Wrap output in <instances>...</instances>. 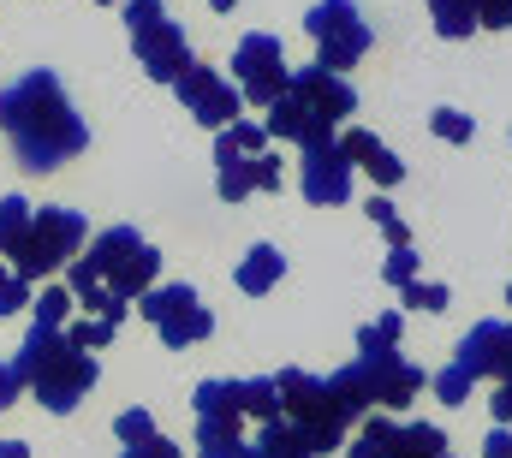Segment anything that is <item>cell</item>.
<instances>
[{
    "label": "cell",
    "mask_w": 512,
    "mask_h": 458,
    "mask_svg": "<svg viewBox=\"0 0 512 458\" xmlns=\"http://www.w3.org/2000/svg\"><path fill=\"white\" fill-rule=\"evenodd\" d=\"M0 131L12 143V155L30 167V173H54L60 161L84 155L90 149V125L72 108L66 84L54 72H24L0 90Z\"/></svg>",
    "instance_id": "cell-1"
},
{
    "label": "cell",
    "mask_w": 512,
    "mask_h": 458,
    "mask_svg": "<svg viewBox=\"0 0 512 458\" xmlns=\"http://www.w3.org/2000/svg\"><path fill=\"white\" fill-rule=\"evenodd\" d=\"M12 375H18V387H30L54 417H66L90 387H96V357L90 351H78V345L66 340V328H30L24 334V345H18V357L6 363Z\"/></svg>",
    "instance_id": "cell-2"
},
{
    "label": "cell",
    "mask_w": 512,
    "mask_h": 458,
    "mask_svg": "<svg viewBox=\"0 0 512 458\" xmlns=\"http://www.w3.org/2000/svg\"><path fill=\"white\" fill-rule=\"evenodd\" d=\"M78 262H84V274H90L96 286H108L120 304L143 298V292L155 286V274H161V250H155V244H149L137 227L96 232V238L78 250Z\"/></svg>",
    "instance_id": "cell-3"
},
{
    "label": "cell",
    "mask_w": 512,
    "mask_h": 458,
    "mask_svg": "<svg viewBox=\"0 0 512 458\" xmlns=\"http://www.w3.org/2000/svg\"><path fill=\"white\" fill-rule=\"evenodd\" d=\"M280 387V417L304 435V453H340L346 447V417L334 411V393H328V375H304V369H280L274 375Z\"/></svg>",
    "instance_id": "cell-4"
},
{
    "label": "cell",
    "mask_w": 512,
    "mask_h": 458,
    "mask_svg": "<svg viewBox=\"0 0 512 458\" xmlns=\"http://www.w3.org/2000/svg\"><path fill=\"white\" fill-rule=\"evenodd\" d=\"M84 244H90V221H84L78 209L54 203V209H36V215H30V232H24V244L12 250L6 268H12L18 280H42V274H60Z\"/></svg>",
    "instance_id": "cell-5"
},
{
    "label": "cell",
    "mask_w": 512,
    "mask_h": 458,
    "mask_svg": "<svg viewBox=\"0 0 512 458\" xmlns=\"http://www.w3.org/2000/svg\"><path fill=\"white\" fill-rule=\"evenodd\" d=\"M126 30H131V54L143 60V72H149L155 84H179V72L197 66V60H191V42H185V30H179V18H173L161 0H126Z\"/></svg>",
    "instance_id": "cell-6"
},
{
    "label": "cell",
    "mask_w": 512,
    "mask_h": 458,
    "mask_svg": "<svg viewBox=\"0 0 512 458\" xmlns=\"http://www.w3.org/2000/svg\"><path fill=\"white\" fill-rule=\"evenodd\" d=\"M304 30L316 42V66L322 72H340L346 78V66H358L370 54V24H364L358 0H316L304 12Z\"/></svg>",
    "instance_id": "cell-7"
},
{
    "label": "cell",
    "mask_w": 512,
    "mask_h": 458,
    "mask_svg": "<svg viewBox=\"0 0 512 458\" xmlns=\"http://www.w3.org/2000/svg\"><path fill=\"white\" fill-rule=\"evenodd\" d=\"M143 322L161 334V345H173V351H185V345H197V340H209L215 334V316H209V304L191 292V286H149L143 292Z\"/></svg>",
    "instance_id": "cell-8"
},
{
    "label": "cell",
    "mask_w": 512,
    "mask_h": 458,
    "mask_svg": "<svg viewBox=\"0 0 512 458\" xmlns=\"http://www.w3.org/2000/svg\"><path fill=\"white\" fill-rule=\"evenodd\" d=\"M340 381L364 399V405H411L423 387H429V375L411 363V357H399V351H382V357H352L346 369H340Z\"/></svg>",
    "instance_id": "cell-9"
},
{
    "label": "cell",
    "mask_w": 512,
    "mask_h": 458,
    "mask_svg": "<svg viewBox=\"0 0 512 458\" xmlns=\"http://www.w3.org/2000/svg\"><path fill=\"white\" fill-rule=\"evenodd\" d=\"M286 78H292V66H286V54H280V36L251 30V36L239 42V54H233V90H239L251 108H262V114H268V108L280 102Z\"/></svg>",
    "instance_id": "cell-10"
},
{
    "label": "cell",
    "mask_w": 512,
    "mask_h": 458,
    "mask_svg": "<svg viewBox=\"0 0 512 458\" xmlns=\"http://www.w3.org/2000/svg\"><path fill=\"white\" fill-rule=\"evenodd\" d=\"M447 453V435L435 423H393V417H370L358 429V441L346 447V458H435Z\"/></svg>",
    "instance_id": "cell-11"
},
{
    "label": "cell",
    "mask_w": 512,
    "mask_h": 458,
    "mask_svg": "<svg viewBox=\"0 0 512 458\" xmlns=\"http://www.w3.org/2000/svg\"><path fill=\"white\" fill-rule=\"evenodd\" d=\"M173 90H179V102L191 108V119H197V125H215V131H227L233 119L245 114V96H239V90H233L221 72H209V66H185Z\"/></svg>",
    "instance_id": "cell-12"
},
{
    "label": "cell",
    "mask_w": 512,
    "mask_h": 458,
    "mask_svg": "<svg viewBox=\"0 0 512 458\" xmlns=\"http://www.w3.org/2000/svg\"><path fill=\"white\" fill-rule=\"evenodd\" d=\"M304 197H310V203H322V209L352 203V161H346L340 137L304 143Z\"/></svg>",
    "instance_id": "cell-13"
},
{
    "label": "cell",
    "mask_w": 512,
    "mask_h": 458,
    "mask_svg": "<svg viewBox=\"0 0 512 458\" xmlns=\"http://www.w3.org/2000/svg\"><path fill=\"white\" fill-rule=\"evenodd\" d=\"M453 363H459L471 381H512V322H477V328L459 340Z\"/></svg>",
    "instance_id": "cell-14"
},
{
    "label": "cell",
    "mask_w": 512,
    "mask_h": 458,
    "mask_svg": "<svg viewBox=\"0 0 512 458\" xmlns=\"http://www.w3.org/2000/svg\"><path fill=\"white\" fill-rule=\"evenodd\" d=\"M262 131H268V143L280 137V143H298V149H304V143H322V137H334V125L316 114V108H310V102H304L292 84H286V90H280V102L268 108Z\"/></svg>",
    "instance_id": "cell-15"
},
{
    "label": "cell",
    "mask_w": 512,
    "mask_h": 458,
    "mask_svg": "<svg viewBox=\"0 0 512 458\" xmlns=\"http://www.w3.org/2000/svg\"><path fill=\"white\" fill-rule=\"evenodd\" d=\"M286 84H292V90H298V96H304V102H310L316 114L328 119V125H340V119L358 114V96H352V84H346L340 72H322L316 60H310V66H298V72H292Z\"/></svg>",
    "instance_id": "cell-16"
},
{
    "label": "cell",
    "mask_w": 512,
    "mask_h": 458,
    "mask_svg": "<svg viewBox=\"0 0 512 458\" xmlns=\"http://www.w3.org/2000/svg\"><path fill=\"white\" fill-rule=\"evenodd\" d=\"M340 149H346V161H352V167H364V173H370V179H376L382 191L405 179V161H399V155L387 149L376 131H364V125H352V131L340 137Z\"/></svg>",
    "instance_id": "cell-17"
},
{
    "label": "cell",
    "mask_w": 512,
    "mask_h": 458,
    "mask_svg": "<svg viewBox=\"0 0 512 458\" xmlns=\"http://www.w3.org/2000/svg\"><path fill=\"white\" fill-rule=\"evenodd\" d=\"M280 274H286V256H280L274 244H251V250L239 256V274H233V280H239L245 298H262V292L280 286Z\"/></svg>",
    "instance_id": "cell-18"
},
{
    "label": "cell",
    "mask_w": 512,
    "mask_h": 458,
    "mask_svg": "<svg viewBox=\"0 0 512 458\" xmlns=\"http://www.w3.org/2000/svg\"><path fill=\"white\" fill-rule=\"evenodd\" d=\"M215 179H221V197H227V203L256 197V155H239V149L215 143Z\"/></svg>",
    "instance_id": "cell-19"
},
{
    "label": "cell",
    "mask_w": 512,
    "mask_h": 458,
    "mask_svg": "<svg viewBox=\"0 0 512 458\" xmlns=\"http://www.w3.org/2000/svg\"><path fill=\"white\" fill-rule=\"evenodd\" d=\"M191 405H197L203 423H245L239 417V381H197Z\"/></svg>",
    "instance_id": "cell-20"
},
{
    "label": "cell",
    "mask_w": 512,
    "mask_h": 458,
    "mask_svg": "<svg viewBox=\"0 0 512 458\" xmlns=\"http://www.w3.org/2000/svg\"><path fill=\"white\" fill-rule=\"evenodd\" d=\"M239 417H256V423H274V417H280V387H274V375L239 381Z\"/></svg>",
    "instance_id": "cell-21"
},
{
    "label": "cell",
    "mask_w": 512,
    "mask_h": 458,
    "mask_svg": "<svg viewBox=\"0 0 512 458\" xmlns=\"http://www.w3.org/2000/svg\"><path fill=\"white\" fill-rule=\"evenodd\" d=\"M429 12H435V36H447V42L477 30V0H429Z\"/></svg>",
    "instance_id": "cell-22"
},
{
    "label": "cell",
    "mask_w": 512,
    "mask_h": 458,
    "mask_svg": "<svg viewBox=\"0 0 512 458\" xmlns=\"http://www.w3.org/2000/svg\"><path fill=\"white\" fill-rule=\"evenodd\" d=\"M239 453H245L239 423H203L197 417V458H239Z\"/></svg>",
    "instance_id": "cell-23"
},
{
    "label": "cell",
    "mask_w": 512,
    "mask_h": 458,
    "mask_svg": "<svg viewBox=\"0 0 512 458\" xmlns=\"http://www.w3.org/2000/svg\"><path fill=\"white\" fill-rule=\"evenodd\" d=\"M399 340H405V322H399V310H387V316H376L370 328H358V357H382V351H399Z\"/></svg>",
    "instance_id": "cell-24"
},
{
    "label": "cell",
    "mask_w": 512,
    "mask_h": 458,
    "mask_svg": "<svg viewBox=\"0 0 512 458\" xmlns=\"http://www.w3.org/2000/svg\"><path fill=\"white\" fill-rule=\"evenodd\" d=\"M30 215H36V203H24V197H6V203H0V256H12V250L24 244Z\"/></svg>",
    "instance_id": "cell-25"
},
{
    "label": "cell",
    "mask_w": 512,
    "mask_h": 458,
    "mask_svg": "<svg viewBox=\"0 0 512 458\" xmlns=\"http://www.w3.org/2000/svg\"><path fill=\"white\" fill-rule=\"evenodd\" d=\"M120 334V322L114 316H90V322H66V340L78 345V351H102V345H114Z\"/></svg>",
    "instance_id": "cell-26"
},
{
    "label": "cell",
    "mask_w": 512,
    "mask_h": 458,
    "mask_svg": "<svg viewBox=\"0 0 512 458\" xmlns=\"http://www.w3.org/2000/svg\"><path fill=\"white\" fill-rule=\"evenodd\" d=\"M215 143H227V149H239V155H268V131H262L256 119H233Z\"/></svg>",
    "instance_id": "cell-27"
},
{
    "label": "cell",
    "mask_w": 512,
    "mask_h": 458,
    "mask_svg": "<svg viewBox=\"0 0 512 458\" xmlns=\"http://www.w3.org/2000/svg\"><path fill=\"white\" fill-rule=\"evenodd\" d=\"M364 215H370V221L382 227V238L393 244V250H405V244H411V232H405V221H399V209H393L387 197H370V203H364Z\"/></svg>",
    "instance_id": "cell-28"
},
{
    "label": "cell",
    "mask_w": 512,
    "mask_h": 458,
    "mask_svg": "<svg viewBox=\"0 0 512 458\" xmlns=\"http://www.w3.org/2000/svg\"><path fill=\"white\" fill-rule=\"evenodd\" d=\"M30 310H36L42 328H66V316H72V292H66V286H48L42 298H30Z\"/></svg>",
    "instance_id": "cell-29"
},
{
    "label": "cell",
    "mask_w": 512,
    "mask_h": 458,
    "mask_svg": "<svg viewBox=\"0 0 512 458\" xmlns=\"http://www.w3.org/2000/svg\"><path fill=\"white\" fill-rule=\"evenodd\" d=\"M114 435H120V447H143V441H155L161 429H155V417H149L143 405H131V411H120V423H114Z\"/></svg>",
    "instance_id": "cell-30"
},
{
    "label": "cell",
    "mask_w": 512,
    "mask_h": 458,
    "mask_svg": "<svg viewBox=\"0 0 512 458\" xmlns=\"http://www.w3.org/2000/svg\"><path fill=\"white\" fill-rule=\"evenodd\" d=\"M429 131H435L441 143H471L477 119H471V114H459V108H435V114H429Z\"/></svg>",
    "instance_id": "cell-31"
},
{
    "label": "cell",
    "mask_w": 512,
    "mask_h": 458,
    "mask_svg": "<svg viewBox=\"0 0 512 458\" xmlns=\"http://www.w3.org/2000/svg\"><path fill=\"white\" fill-rule=\"evenodd\" d=\"M399 298H405L411 310H447V304H453V292H447L441 280H411V286H399Z\"/></svg>",
    "instance_id": "cell-32"
},
{
    "label": "cell",
    "mask_w": 512,
    "mask_h": 458,
    "mask_svg": "<svg viewBox=\"0 0 512 458\" xmlns=\"http://www.w3.org/2000/svg\"><path fill=\"white\" fill-rule=\"evenodd\" d=\"M429 387H435V399H441V405H465V399H471V387H477V381H471V375H465V369H459V363H447V369H441V375H435V381H429Z\"/></svg>",
    "instance_id": "cell-33"
},
{
    "label": "cell",
    "mask_w": 512,
    "mask_h": 458,
    "mask_svg": "<svg viewBox=\"0 0 512 458\" xmlns=\"http://www.w3.org/2000/svg\"><path fill=\"white\" fill-rule=\"evenodd\" d=\"M18 310H30V280H18V274L0 262V316H18Z\"/></svg>",
    "instance_id": "cell-34"
},
{
    "label": "cell",
    "mask_w": 512,
    "mask_h": 458,
    "mask_svg": "<svg viewBox=\"0 0 512 458\" xmlns=\"http://www.w3.org/2000/svg\"><path fill=\"white\" fill-rule=\"evenodd\" d=\"M382 280L387 286H411V280H417V250H411V244H405V250H387Z\"/></svg>",
    "instance_id": "cell-35"
},
{
    "label": "cell",
    "mask_w": 512,
    "mask_h": 458,
    "mask_svg": "<svg viewBox=\"0 0 512 458\" xmlns=\"http://www.w3.org/2000/svg\"><path fill=\"white\" fill-rule=\"evenodd\" d=\"M507 30L512 24V0H477V30Z\"/></svg>",
    "instance_id": "cell-36"
},
{
    "label": "cell",
    "mask_w": 512,
    "mask_h": 458,
    "mask_svg": "<svg viewBox=\"0 0 512 458\" xmlns=\"http://www.w3.org/2000/svg\"><path fill=\"white\" fill-rule=\"evenodd\" d=\"M120 458H179V447H173L167 435H155V441H143V447H126Z\"/></svg>",
    "instance_id": "cell-37"
},
{
    "label": "cell",
    "mask_w": 512,
    "mask_h": 458,
    "mask_svg": "<svg viewBox=\"0 0 512 458\" xmlns=\"http://www.w3.org/2000/svg\"><path fill=\"white\" fill-rule=\"evenodd\" d=\"M256 191H280V161L274 155H256Z\"/></svg>",
    "instance_id": "cell-38"
},
{
    "label": "cell",
    "mask_w": 512,
    "mask_h": 458,
    "mask_svg": "<svg viewBox=\"0 0 512 458\" xmlns=\"http://www.w3.org/2000/svg\"><path fill=\"white\" fill-rule=\"evenodd\" d=\"M483 458H512V429H489V441H483Z\"/></svg>",
    "instance_id": "cell-39"
},
{
    "label": "cell",
    "mask_w": 512,
    "mask_h": 458,
    "mask_svg": "<svg viewBox=\"0 0 512 458\" xmlns=\"http://www.w3.org/2000/svg\"><path fill=\"white\" fill-rule=\"evenodd\" d=\"M495 423H512V381H495Z\"/></svg>",
    "instance_id": "cell-40"
},
{
    "label": "cell",
    "mask_w": 512,
    "mask_h": 458,
    "mask_svg": "<svg viewBox=\"0 0 512 458\" xmlns=\"http://www.w3.org/2000/svg\"><path fill=\"white\" fill-rule=\"evenodd\" d=\"M18 393H24V387H18V375H12V369H6V363H0V411H6V405H12V399H18Z\"/></svg>",
    "instance_id": "cell-41"
},
{
    "label": "cell",
    "mask_w": 512,
    "mask_h": 458,
    "mask_svg": "<svg viewBox=\"0 0 512 458\" xmlns=\"http://www.w3.org/2000/svg\"><path fill=\"white\" fill-rule=\"evenodd\" d=\"M0 458H30V447L24 441H0Z\"/></svg>",
    "instance_id": "cell-42"
},
{
    "label": "cell",
    "mask_w": 512,
    "mask_h": 458,
    "mask_svg": "<svg viewBox=\"0 0 512 458\" xmlns=\"http://www.w3.org/2000/svg\"><path fill=\"white\" fill-rule=\"evenodd\" d=\"M209 6H215V12H233V6H239V0H209Z\"/></svg>",
    "instance_id": "cell-43"
},
{
    "label": "cell",
    "mask_w": 512,
    "mask_h": 458,
    "mask_svg": "<svg viewBox=\"0 0 512 458\" xmlns=\"http://www.w3.org/2000/svg\"><path fill=\"white\" fill-rule=\"evenodd\" d=\"M96 6H126V0H96Z\"/></svg>",
    "instance_id": "cell-44"
},
{
    "label": "cell",
    "mask_w": 512,
    "mask_h": 458,
    "mask_svg": "<svg viewBox=\"0 0 512 458\" xmlns=\"http://www.w3.org/2000/svg\"><path fill=\"white\" fill-rule=\"evenodd\" d=\"M507 304H512V286H507Z\"/></svg>",
    "instance_id": "cell-45"
},
{
    "label": "cell",
    "mask_w": 512,
    "mask_h": 458,
    "mask_svg": "<svg viewBox=\"0 0 512 458\" xmlns=\"http://www.w3.org/2000/svg\"><path fill=\"white\" fill-rule=\"evenodd\" d=\"M435 458H453V453H435Z\"/></svg>",
    "instance_id": "cell-46"
}]
</instances>
